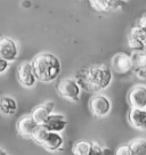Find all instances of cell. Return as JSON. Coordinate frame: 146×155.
<instances>
[{"label":"cell","mask_w":146,"mask_h":155,"mask_svg":"<svg viewBox=\"0 0 146 155\" xmlns=\"http://www.w3.org/2000/svg\"><path fill=\"white\" fill-rule=\"evenodd\" d=\"M66 126H68L66 117L63 114H54V113L49 114L47 120L42 124V127H44L45 129H47L48 131L59 132V134L66 128Z\"/></svg>","instance_id":"cell-12"},{"label":"cell","mask_w":146,"mask_h":155,"mask_svg":"<svg viewBox=\"0 0 146 155\" xmlns=\"http://www.w3.org/2000/svg\"><path fill=\"white\" fill-rule=\"evenodd\" d=\"M115 1H123V0H115Z\"/></svg>","instance_id":"cell-25"},{"label":"cell","mask_w":146,"mask_h":155,"mask_svg":"<svg viewBox=\"0 0 146 155\" xmlns=\"http://www.w3.org/2000/svg\"><path fill=\"white\" fill-rule=\"evenodd\" d=\"M17 80L22 87L32 88L35 86V82L38 81L33 71L32 63L24 62L17 68Z\"/></svg>","instance_id":"cell-7"},{"label":"cell","mask_w":146,"mask_h":155,"mask_svg":"<svg viewBox=\"0 0 146 155\" xmlns=\"http://www.w3.org/2000/svg\"><path fill=\"white\" fill-rule=\"evenodd\" d=\"M18 54H20V49L14 39L9 37L0 38V58L5 59L8 63H12L17 59Z\"/></svg>","instance_id":"cell-6"},{"label":"cell","mask_w":146,"mask_h":155,"mask_svg":"<svg viewBox=\"0 0 146 155\" xmlns=\"http://www.w3.org/2000/svg\"><path fill=\"white\" fill-rule=\"evenodd\" d=\"M112 68L118 73L126 74L132 71L134 65H132V58L129 54L119 53L112 58Z\"/></svg>","instance_id":"cell-10"},{"label":"cell","mask_w":146,"mask_h":155,"mask_svg":"<svg viewBox=\"0 0 146 155\" xmlns=\"http://www.w3.org/2000/svg\"><path fill=\"white\" fill-rule=\"evenodd\" d=\"M111 101L104 95H95L89 101V110L96 117H104L111 112Z\"/></svg>","instance_id":"cell-5"},{"label":"cell","mask_w":146,"mask_h":155,"mask_svg":"<svg viewBox=\"0 0 146 155\" xmlns=\"http://www.w3.org/2000/svg\"><path fill=\"white\" fill-rule=\"evenodd\" d=\"M17 131L22 137L25 138H32L34 132L38 130L39 124L33 120V117L30 115L22 116L20 120L17 121Z\"/></svg>","instance_id":"cell-11"},{"label":"cell","mask_w":146,"mask_h":155,"mask_svg":"<svg viewBox=\"0 0 146 155\" xmlns=\"http://www.w3.org/2000/svg\"><path fill=\"white\" fill-rule=\"evenodd\" d=\"M59 96L70 102H78L81 96L80 83L72 78H63L57 84Z\"/></svg>","instance_id":"cell-4"},{"label":"cell","mask_w":146,"mask_h":155,"mask_svg":"<svg viewBox=\"0 0 146 155\" xmlns=\"http://www.w3.org/2000/svg\"><path fill=\"white\" fill-rule=\"evenodd\" d=\"M128 120L132 128L146 130V108H132L128 114Z\"/></svg>","instance_id":"cell-13"},{"label":"cell","mask_w":146,"mask_h":155,"mask_svg":"<svg viewBox=\"0 0 146 155\" xmlns=\"http://www.w3.org/2000/svg\"><path fill=\"white\" fill-rule=\"evenodd\" d=\"M9 68V63L8 62H6L5 59H2V58H0V74H2V73H5L7 70Z\"/></svg>","instance_id":"cell-22"},{"label":"cell","mask_w":146,"mask_h":155,"mask_svg":"<svg viewBox=\"0 0 146 155\" xmlns=\"http://www.w3.org/2000/svg\"><path fill=\"white\" fill-rule=\"evenodd\" d=\"M32 66L37 80L44 83L53 82L58 78L62 71L59 58L50 53L37 55L32 61Z\"/></svg>","instance_id":"cell-1"},{"label":"cell","mask_w":146,"mask_h":155,"mask_svg":"<svg viewBox=\"0 0 146 155\" xmlns=\"http://www.w3.org/2000/svg\"><path fill=\"white\" fill-rule=\"evenodd\" d=\"M32 139L38 145L42 146L47 152H56L64 145V138L59 132L48 131L42 126H40L34 132Z\"/></svg>","instance_id":"cell-3"},{"label":"cell","mask_w":146,"mask_h":155,"mask_svg":"<svg viewBox=\"0 0 146 155\" xmlns=\"http://www.w3.org/2000/svg\"><path fill=\"white\" fill-rule=\"evenodd\" d=\"M131 155H146V139L145 138H135L129 144Z\"/></svg>","instance_id":"cell-16"},{"label":"cell","mask_w":146,"mask_h":155,"mask_svg":"<svg viewBox=\"0 0 146 155\" xmlns=\"http://www.w3.org/2000/svg\"><path fill=\"white\" fill-rule=\"evenodd\" d=\"M18 105L16 99L10 96H4L0 98V113L2 115L12 116L17 112Z\"/></svg>","instance_id":"cell-15"},{"label":"cell","mask_w":146,"mask_h":155,"mask_svg":"<svg viewBox=\"0 0 146 155\" xmlns=\"http://www.w3.org/2000/svg\"><path fill=\"white\" fill-rule=\"evenodd\" d=\"M90 5L96 12H107L113 8L114 0H89Z\"/></svg>","instance_id":"cell-19"},{"label":"cell","mask_w":146,"mask_h":155,"mask_svg":"<svg viewBox=\"0 0 146 155\" xmlns=\"http://www.w3.org/2000/svg\"><path fill=\"white\" fill-rule=\"evenodd\" d=\"M0 155H7V153H6V150H4L1 147H0Z\"/></svg>","instance_id":"cell-24"},{"label":"cell","mask_w":146,"mask_h":155,"mask_svg":"<svg viewBox=\"0 0 146 155\" xmlns=\"http://www.w3.org/2000/svg\"><path fill=\"white\" fill-rule=\"evenodd\" d=\"M73 155H91L93 153V143L87 140H80L74 144L72 148Z\"/></svg>","instance_id":"cell-17"},{"label":"cell","mask_w":146,"mask_h":155,"mask_svg":"<svg viewBox=\"0 0 146 155\" xmlns=\"http://www.w3.org/2000/svg\"><path fill=\"white\" fill-rule=\"evenodd\" d=\"M128 44L132 50H144L146 47V29L137 25L130 30Z\"/></svg>","instance_id":"cell-8"},{"label":"cell","mask_w":146,"mask_h":155,"mask_svg":"<svg viewBox=\"0 0 146 155\" xmlns=\"http://www.w3.org/2000/svg\"><path fill=\"white\" fill-rule=\"evenodd\" d=\"M112 80L113 74L111 68L104 64L89 66L83 70L80 77V81L83 83L86 89L96 92L108 88Z\"/></svg>","instance_id":"cell-2"},{"label":"cell","mask_w":146,"mask_h":155,"mask_svg":"<svg viewBox=\"0 0 146 155\" xmlns=\"http://www.w3.org/2000/svg\"><path fill=\"white\" fill-rule=\"evenodd\" d=\"M114 155H131V153H130V148H129L128 144L119 146V147L117 148V150L114 152Z\"/></svg>","instance_id":"cell-21"},{"label":"cell","mask_w":146,"mask_h":155,"mask_svg":"<svg viewBox=\"0 0 146 155\" xmlns=\"http://www.w3.org/2000/svg\"><path fill=\"white\" fill-rule=\"evenodd\" d=\"M91 155H111V150L103 147L97 143H93V153Z\"/></svg>","instance_id":"cell-20"},{"label":"cell","mask_w":146,"mask_h":155,"mask_svg":"<svg viewBox=\"0 0 146 155\" xmlns=\"http://www.w3.org/2000/svg\"><path fill=\"white\" fill-rule=\"evenodd\" d=\"M54 110V103L53 102H46L42 105H39L34 108L32 113H31V116L33 117V120L39 126H42L44 122L47 120V117L49 116V114L53 112Z\"/></svg>","instance_id":"cell-14"},{"label":"cell","mask_w":146,"mask_h":155,"mask_svg":"<svg viewBox=\"0 0 146 155\" xmlns=\"http://www.w3.org/2000/svg\"><path fill=\"white\" fill-rule=\"evenodd\" d=\"M128 101L132 108H146V87L136 84L128 95Z\"/></svg>","instance_id":"cell-9"},{"label":"cell","mask_w":146,"mask_h":155,"mask_svg":"<svg viewBox=\"0 0 146 155\" xmlns=\"http://www.w3.org/2000/svg\"><path fill=\"white\" fill-rule=\"evenodd\" d=\"M130 56L132 58V65H134L132 71L137 70V68H145L146 70V51L134 50Z\"/></svg>","instance_id":"cell-18"},{"label":"cell","mask_w":146,"mask_h":155,"mask_svg":"<svg viewBox=\"0 0 146 155\" xmlns=\"http://www.w3.org/2000/svg\"><path fill=\"white\" fill-rule=\"evenodd\" d=\"M134 72L136 73L137 78H139L141 80H146V70L145 68H137L134 70Z\"/></svg>","instance_id":"cell-23"}]
</instances>
